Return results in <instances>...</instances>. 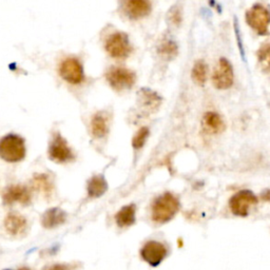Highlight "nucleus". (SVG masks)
<instances>
[{"label": "nucleus", "mask_w": 270, "mask_h": 270, "mask_svg": "<svg viewBox=\"0 0 270 270\" xmlns=\"http://www.w3.org/2000/svg\"><path fill=\"white\" fill-rule=\"evenodd\" d=\"M180 209V202L171 193H165L154 201L152 206V220L164 224L172 220Z\"/></svg>", "instance_id": "obj_1"}, {"label": "nucleus", "mask_w": 270, "mask_h": 270, "mask_svg": "<svg viewBox=\"0 0 270 270\" xmlns=\"http://www.w3.org/2000/svg\"><path fill=\"white\" fill-rule=\"evenodd\" d=\"M26 157L25 141L16 134H8L0 140V158L8 163H17Z\"/></svg>", "instance_id": "obj_2"}, {"label": "nucleus", "mask_w": 270, "mask_h": 270, "mask_svg": "<svg viewBox=\"0 0 270 270\" xmlns=\"http://www.w3.org/2000/svg\"><path fill=\"white\" fill-rule=\"evenodd\" d=\"M247 24L250 26L259 35H266L270 25V12L261 6L255 5L246 13Z\"/></svg>", "instance_id": "obj_3"}, {"label": "nucleus", "mask_w": 270, "mask_h": 270, "mask_svg": "<svg viewBox=\"0 0 270 270\" xmlns=\"http://www.w3.org/2000/svg\"><path fill=\"white\" fill-rule=\"evenodd\" d=\"M233 69L226 58H221L214 68L212 74L213 86L219 90H227L233 85Z\"/></svg>", "instance_id": "obj_4"}, {"label": "nucleus", "mask_w": 270, "mask_h": 270, "mask_svg": "<svg viewBox=\"0 0 270 270\" xmlns=\"http://www.w3.org/2000/svg\"><path fill=\"white\" fill-rule=\"evenodd\" d=\"M106 77L111 87L117 91L132 88L135 82V79H137L135 74L132 71L126 68H119V67L111 68L107 72Z\"/></svg>", "instance_id": "obj_5"}, {"label": "nucleus", "mask_w": 270, "mask_h": 270, "mask_svg": "<svg viewBox=\"0 0 270 270\" xmlns=\"http://www.w3.org/2000/svg\"><path fill=\"white\" fill-rule=\"evenodd\" d=\"M106 50L114 58H126L131 53L130 41L124 33L112 34L106 43Z\"/></svg>", "instance_id": "obj_6"}, {"label": "nucleus", "mask_w": 270, "mask_h": 270, "mask_svg": "<svg viewBox=\"0 0 270 270\" xmlns=\"http://www.w3.org/2000/svg\"><path fill=\"white\" fill-rule=\"evenodd\" d=\"M168 250L166 246L157 241H150L144 245L141 250V256L145 262L152 267H158L167 256Z\"/></svg>", "instance_id": "obj_7"}, {"label": "nucleus", "mask_w": 270, "mask_h": 270, "mask_svg": "<svg viewBox=\"0 0 270 270\" xmlns=\"http://www.w3.org/2000/svg\"><path fill=\"white\" fill-rule=\"evenodd\" d=\"M257 203L256 196L248 190H243L234 194L229 202L230 209L237 216H246L249 209Z\"/></svg>", "instance_id": "obj_8"}, {"label": "nucleus", "mask_w": 270, "mask_h": 270, "mask_svg": "<svg viewBox=\"0 0 270 270\" xmlns=\"http://www.w3.org/2000/svg\"><path fill=\"white\" fill-rule=\"evenodd\" d=\"M61 77L70 84L77 85L84 80V70L78 59L69 57L61 62L59 67Z\"/></svg>", "instance_id": "obj_9"}, {"label": "nucleus", "mask_w": 270, "mask_h": 270, "mask_svg": "<svg viewBox=\"0 0 270 270\" xmlns=\"http://www.w3.org/2000/svg\"><path fill=\"white\" fill-rule=\"evenodd\" d=\"M50 158L57 163H66L73 159L72 151L67 145L66 141L62 139L59 134L54 138L49 149Z\"/></svg>", "instance_id": "obj_10"}, {"label": "nucleus", "mask_w": 270, "mask_h": 270, "mask_svg": "<svg viewBox=\"0 0 270 270\" xmlns=\"http://www.w3.org/2000/svg\"><path fill=\"white\" fill-rule=\"evenodd\" d=\"M3 200L6 205H12L16 202L26 205L31 201V195L26 187L15 185L6 189L3 195Z\"/></svg>", "instance_id": "obj_11"}, {"label": "nucleus", "mask_w": 270, "mask_h": 270, "mask_svg": "<svg viewBox=\"0 0 270 270\" xmlns=\"http://www.w3.org/2000/svg\"><path fill=\"white\" fill-rule=\"evenodd\" d=\"M6 230L14 236H19L26 233L28 229V222L23 215L11 213L5 220Z\"/></svg>", "instance_id": "obj_12"}, {"label": "nucleus", "mask_w": 270, "mask_h": 270, "mask_svg": "<svg viewBox=\"0 0 270 270\" xmlns=\"http://www.w3.org/2000/svg\"><path fill=\"white\" fill-rule=\"evenodd\" d=\"M126 11L130 18L139 19L150 13L151 5L145 0H131L126 4Z\"/></svg>", "instance_id": "obj_13"}, {"label": "nucleus", "mask_w": 270, "mask_h": 270, "mask_svg": "<svg viewBox=\"0 0 270 270\" xmlns=\"http://www.w3.org/2000/svg\"><path fill=\"white\" fill-rule=\"evenodd\" d=\"M66 217H67L66 213L61 209L52 208L43 215L41 224H43L45 228L52 229V228H55L60 226L61 224H64L66 222Z\"/></svg>", "instance_id": "obj_14"}, {"label": "nucleus", "mask_w": 270, "mask_h": 270, "mask_svg": "<svg viewBox=\"0 0 270 270\" xmlns=\"http://www.w3.org/2000/svg\"><path fill=\"white\" fill-rule=\"evenodd\" d=\"M203 123L206 130L211 133H221L225 129L223 118L215 112H207L204 115Z\"/></svg>", "instance_id": "obj_15"}, {"label": "nucleus", "mask_w": 270, "mask_h": 270, "mask_svg": "<svg viewBox=\"0 0 270 270\" xmlns=\"http://www.w3.org/2000/svg\"><path fill=\"white\" fill-rule=\"evenodd\" d=\"M135 211H137V208H135V205L133 204L122 207L115 215L116 224L120 228L132 226L135 223Z\"/></svg>", "instance_id": "obj_16"}, {"label": "nucleus", "mask_w": 270, "mask_h": 270, "mask_svg": "<svg viewBox=\"0 0 270 270\" xmlns=\"http://www.w3.org/2000/svg\"><path fill=\"white\" fill-rule=\"evenodd\" d=\"M107 191V182L102 175L93 176L88 183V193L91 197H99Z\"/></svg>", "instance_id": "obj_17"}, {"label": "nucleus", "mask_w": 270, "mask_h": 270, "mask_svg": "<svg viewBox=\"0 0 270 270\" xmlns=\"http://www.w3.org/2000/svg\"><path fill=\"white\" fill-rule=\"evenodd\" d=\"M192 79L196 85L204 86L208 76V69L203 60L197 61L192 69Z\"/></svg>", "instance_id": "obj_18"}, {"label": "nucleus", "mask_w": 270, "mask_h": 270, "mask_svg": "<svg viewBox=\"0 0 270 270\" xmlns=\"http://www.w3.org/2000/svg\"><path fill=\"white\" fill-rule=\"evenodd\" d=\"M91 130H92V134L97 139H101L106 135L107 121H106V118L103 117L101 114H96V115L92 118Z\"/></svg>", "instance_id": "obj_19"}, {"label": "nucleus", "mask_w": 270, "mask_h": 270, "mask_svg": "<svg viewBox=\"0 0 270 270\" xmlns=\"http://www.w3.org/2000/svg\"><path fill=\"white\" fill-rule=\"evenodd\" d=\"M258 65L264 72H270V44H266L257 52Z\"/></svg>", "instance_id": "obj_20"}, {"label": "nucleus", "mask_w": 270, "mask_h": 270, "mask_svg": "<svg viewBox=\"0 0 270 270\" xmlns=\"http://www.w3.org/2000/svg\"><path fill=\"white\" fill-rule=\"evenodd\" d=\"M33 186L37 191L43 192L46 195H50L52 193V189H53L51 182L49 181L48 176H46V175L35 176L34 181H33Z\"/></svg>", "instance_id": "obj_21"}, {"label": "nucleus", "mask_w": 270, "mask_h": 270, "mask_svg": "<svg viewBox=\"0 0 270 270\" xmlns=\"http://www.w3.org/2000/svg\"><path fill=\"white\" fill-rule=\"evenodd\" d=\"M148 134H149V130L147 128H142L135 137L133 138V141H132V145L134 148H141L144 146L145 142H146L147 138H148Z\"/></svg>", "instance_id": "obj_22"}, {"label": "nucleus", "mask_w": 270, "mask_h": 270, "mask_svg": "<svg viewBox=\"0 0 270 270\" xmlns=\"http://www.w3.org/2000/svg\"><path fill=\"white\" fill-rule=\"evenodd\" d=\"M77 267L78 266L76 264H56L47 270H75Z\"/></svg>", "instance_id": "obj_23"}, {"label": "nucleus", "mask_w": 270, "mask_h": 270, "mask_svg": "<svg viewBox=\"0 0 270 270\" xmlns=\"http://www.w3.org/2000/svg\"><path fill=\"white\" fill-rule=\"evenodd\" d=\"M234 26H235V34H236L237 41H238V47H240L242 57L244 58V51H243V47H242V40H241V37H240V31H238V27H237V23H236V20H234Z\"/></svg>", "instance_id": "obj_24"}, {"label": "nucleus", "mask_w": 270, "mask_h": 270, "mask_svg": "<svg viewBox=\"0 0 270 270\" xmlns=\"http://www.w3.org/2000/svg\"><path fill=\"white\" fill-rule=\"evenodd\" d=\"M19 270H30L29 268H26V267H24V268H22V269H19Z\"/></svg>", "instance_id": "obj_25"}, {"label": "nucleus", "mask_w": 270, "mask_h": 270, "mask_svg": "<svg viewBox=\"0 0 270 270\" xmlns=\"http://www.w3.org/2000/svg\"><path fill=\"white\" fill-rule=\"evenodd\" d=\"M7 270H10V269H7Z\"/></svg>", "instance_id": "obj_26"}]
</instances>
